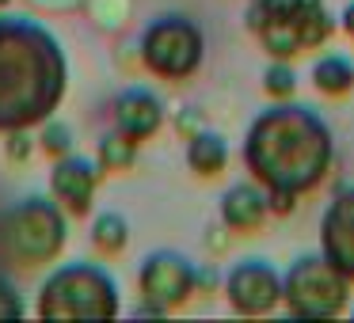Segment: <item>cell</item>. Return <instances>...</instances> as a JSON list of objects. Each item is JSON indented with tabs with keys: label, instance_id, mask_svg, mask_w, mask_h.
Masks as SVG:
<instances>
[{
	"label": "cell",
	"instance_id": "1",
	"mask_svg": "<svg viewBox=\"0 0 354 323\" xmlns=\"http://www.w3.org/2000/svg\"><path fill=\"white\" fill-rule=\"evenodd\" d=\"M69 57L46 23L0 16V133L39 130L65 103Z\"/></svg>",
	"mask_w": 354,
	"mask_h": 323
},
{
	"label": "cell",
	"instance_id": "2",
	"mask_svg": "<svg viewBox=\"0 0 354 323\" xmlns=\"http://www.w3.org/2000/svg\"><path fill=\"white\" fill-rule=\"evenodd\" d=\"M244 160L267 190L305 194L331 168V130L308 107H270L248 130Z\"/></svg>",
	"mask_w": 354,
	"mask_h": 323
},
{
	"label": "cell",
	"instance_id": "3",
	"mask_svg": "<svg viewBox=\"0 0 354 323\" xmlns=\"http://www.w3.org/2000/svg\"><path fill=\"white\" fill-rule=\"evenodd\" d=\"M69 244V213L54 194H31L0 209V262L8 270H39L62 259Z\"/></svg>",
	"mask_w": 354,
	"mask_h": 323
},
{
	"label": "cell",
	"instance_id": "4",
	"mask_svg": "<svg viewBox=\"0 0 354 323\" xmlns=\"http://www.w3.org/2000/svg\"><path fill=\"white\" fill-rule=\"evenodd\" d=\"M122 312L118 282L100 262H62L39 285V320H115Z\"/></svg>",
	"mask_w": 354,
	"mask_h": 323
},
{
	"label": "cell",
	"instance_id": "5",
	"mask_svg": "<svg viewBox=\"0 0 354 323\" xmlns=\"http://www.w3.org/2000/svg\"><path fill=\"white\" fill-rule=\"evenodd\" d=\"M248 27L270 57H293L328 39L331 16L324 12V0H252Z\"/></svg>",
	"mask_w": 354,
	"mask_h": 323
},
{
	"label": "cell",
	"instance_id": "6",
	"mask_svg": "<svg viewBox=\"0 0 354 323\" xmlns=\"http://www.w3.org/2000/svg\"><path fill=\"white\" fill-rule=\"evenodd\" d=\"M346 297H351V277L328 255L324 259L305 255L282 277V300L297 320H331L346 308Z\"/></svg>",
	"mask_w": 354,
	"mask_h": 323
},
{
	"label": "cell",
	"instance_id": "7",
	"mask_svg": "<svg viewBox=\"0 0 354 323\" xmlns=\"http://www.w3.org/2000/svg\"><path fill=\"white\" fill-rule=\"evenodd\" d=\"M206 39L187 16H160L141 31V65L160 80H187L198 72Z\"/></svg>",
	"mask_w": 354,
	"mask_h": 323
},
{
	"label": "cell",
	"instance_id": "8",
	"mask_svg": "<svg viewBox=\"0 0 354 323\" xmlns=\"http://www.w3.org/2000/svg\"><path fill=\"white\" fill-rule=\"evenodd\" d=\"M138 289L149 308L168 315L171 308H179L198 293V266L179 251H153L138 270Z\"/></svg>",
	"mask_w": 354,
	"mask_h": 323
},
{
	"label": "cell",
	"instance_id": "9",
	"mask_svg": "<svg viewBox=\"0 0 354 323\" xmlns=\"http://www.w3.org/2000/svg\"><path fill=\"white\" fill-rule=\"evenodd\" d=\"M225 297L240 315H270L282 304V277L267 259H244L225 274Z\"/></svg>",
	"mask_w": 354,
	"mask_h": 323
},
{
	"label": "cell",
	"instance_id": "10",
	"mask_svg": "<svg viewBox=\"0 0 354 323\" xmlns=\"http://www.w3.org/2000/svg\"><path fill=\"white\" fill-rule=\"evenodd\" d=\"M100 179H103L100 160L69 153L62 160H54V168H50V194L62 202V209L69 217H88L92 213V202H95V190H100Z\"/></svg>",
	"mask_w": 354,
	"mask_h": 323
},
{
	"label": "cell",
	"instance_id": "11",
	"mask_svg": "<svg viewBox=\"0 0 354 323\" xmlns=\"http://www.w3.org/2000/svg\"><path fill=\"white\" fill-rule=\"evenodd\" d=\"M320 239H324V255L354 282V186L335 194V202L324 209Z\"/></svg>",
	"mask_w": 354,
	"mask_h": 323
},
{
	"label": "cell",
	"instance_id": "12",
	"mask_svg": "<svg viewBox=\"0 0 354 323\" xmlns=\"http://www.w3.org/2000/svg\"><path fill=\"white\" fill-rule=\"evenodd\" d=\"M164 126V103L149 88H126L115 99V130L126 133L130 141H149Z\"/></svg>",
	"mask_w": 354,
	"mask_h": 323
},
{
	"label": "cell",
	"instance_id": "13",
	"mask_svg": "<svg viewBox=\"0 0 354 323\" xmlns=\"http://www.w3.org/2000/svg\"><path fill=\"white\" fill-rule=\"evenodd\" d=\"M267 213H270L267 190H259V186H252V183H236L221 194V221H225V228H232V232L259 228V224L267 221Z\"/></svg>",
	"mask_w": 354,
	"mask_h": 323
},
{
	"label": "cell",
	"instance_id": "14",
	"mask_svg": "<svg viewBox=\"0 0 354 323\" xmlns=\"http://www.w3.org/2000/svg\"><path fill=\"white\" fill-rule=\"evenodd\" d=\"M187 164H191L194 175L202 179H214L225 171L229 164V145H225L221 133H209V130H198L187 137Z\"/></svg>",
	"mask_w": 354,
	"mask_h": 323
},
{
	"label": "cell",
	"instance_id": "15",
	"mask_svg": "<svg viewBox=\"0 0 354 323\" xmlns=\"http://www.w3.org/2000/svg\"><path fill=\"white\" fill-rule=\"evenodd\" d=\"M126 244H130V221L122 213L107 209L92 221V247L100 255H122Z\"/></svg>",
	"mask_w": 354,
	"mask_h": 323
},
{
	"label": "cell",
	"instance_id": "16",
	"mask_svg": "<svg viewBox=\"0 0 354 323\" xmlns=\"http://www.w3.org/2000/svg\"><path fill=\"white\" fill-rule=\"evenodd\" d=\"M313 84L324 95H346L354 88V65L339 54H328L313 65Z\"/></svg>",
	"mask_w": 354,
	"mask_h": 323
},
{
	"label": "cell",
	"instance_id": "17",
	"mask_svg": "<svg viewBox=\"0 0 354 323\" xmlns=\"http://www.w3.org/2000/svg\"><path fill=\"white\" fill-rule=\"evenodd\" d=\"M95 160H100L103 171H130L133 160H138V141H130L126 133L111 130L100 137V148H95Z\"/></svg>",
	"mask_w": 354,
	"mask_h": 323
},
{
	"label": "cell",
	"instance_id": "18",
	"mask_svg": "<svg viewBox=\"0 0 354 323\" xmlns=\"http://www.w3.org/2000/svg\"><path fill=\"white\" fill-rule=\"evenodd\" d=\"M39 148L46 156H54V160H62V156H69L73 153V145H77V141H73V126L69 122H62V118H54L50 115L46 122L39 126Z\"/></svg>",
	"mask_w": 354,
	"mask_h": 323
},
{
	"label": "cell",
	"instance_id": "19",
	"mask_svg": "<svg viewBox=\"0 0 354 323\" xmlns=\"http://www.w3.org/2000/svg\"><path fill=\"white\" fill-rule=\"evenodd\" d=\"M263 88H267L274 99H290V95H293V88H297V72L290 69L286 57H278V61L263 72Z\"/></svg>",
	"mask_w": 354,
	"mask_h": 323
},
{
	"label": "cell",
	"instance_id": "20",
	"mask_svg": "<svg viewBox=\"0 0 354 323\" xmlns=\"http://www.w3.org/2000/svg\"><path fill=\"white\" fill-rule=\"evenodd\" d=\"M27 315V304L19 297V289L12 285L8 274H0V320H24Z\"/></svg>",
	"mask_w": 354,
	"mask_h": 323
},
{
	"label": "cell",
	"instance_id": "21",
	"mask_svg": "<svg viewBox=\"0 0 354 323\" xmlns=\"http://www.w3.org/2000/svg\"><path fill=\"white\" fill-rule=\"evenodd\" d=\"M4 148H8V160H16V164L31 160V153H35L31 130H8L4 133Z\"/></svg>",
	"mask_w": 354,
	"mask_h": 323
},
{
	"label": "cell",
	"instance_id": "22",
	"mask_svg": "<svg viewBox=\"0 0 354 323\" xmlns=\"http://www.w3.org/2000/svg\"><path fill=\"white\" fill-rule=\"evenodd\" d=\"M267 198H270V213H290L297 206V194L290 190H267Z\"/></svg>",
	"mask_w": 354,
	"mask_h": 323
},
{
	"label": "cell",
	"instance_id": "23",
	"mask_svg": "<svg viewBox=\"0 0 354 323\" xmlns=\"http://www.w3.org/2000/svg\"><path fill=\"white\" fill-rule=\"evenodd\" d=\"M179 133H187V137H191V133H198V130H194V110H187V115H179Z\"/></svg>",
	"mask_w": 354,
	"mask_h": 323
},
{
	"label": "cell",
	"instance_id": "24",
	"mask_svg": "<svg viewBox=\"0 0 354 323\" xmlns=\"http://www.w3.org/2000/svg\"><path fill=\"white\" fill-rule=\"evenodd\" d=\"M343 31L354 35V4H346V8H343Z\"/></svg>",
	"mask_w": 354,
	"mask_h": 323
},
{
	"label": "cell",
	"instance_id": "25",
	"mask_svg": "<svg viewBox=\"0 0 354 323\" xmlns=\"http://www.w3.org/2000/svg\"><path fill=\"white\" fill-rule=\"evenodd\" d=\"M8 4H12V0H0V12H4V8H8Z\"/></svg>",
	"mask_w": 354,
	"mask_h": 323
}]
</instances>
